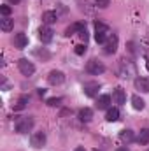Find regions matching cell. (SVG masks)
<instances>
[{"instance_id": "cell-1", "label": "cell", "mask_w": 149, "mask_h": 151, "mask_svg": "<svg viewBox=\"0 0 149 151\" xmlns=\"http://www.w3.org/2000/svg\"><path fill=\"white\" fill-rule=\"evenodd\" d=\"M111 37V30H109V27L107 25H104V23H95V40L98 42V44H104L107 39Z\"/></svg>"}, {"instance_id": "cell-2", "label": "cell", "mask_w": 149, "mask_h": 151, "mask_svg": "<svg viewBox=\"0 0 149 151\" xmlns=\"http://www.w3.org/2000/svg\"><path fill=\"white\" fill-rule=\"evenodd\" d=\"M34 118L32 116H23L16 121V132L18 134H28L32 128H34Z\"/></svg>"}, {"instance_id": "cell-3", "label": "cell", "mask_w": 149, "mask_h": 151, "mask_svg": "<svg viewBox=\"0 0 149 151\" xmlns=\"http://www.w3.org/2000/svg\"><path fill=\"white\" fill-rule=\"evenodd\" d=\"M86 70H88V74H91V76H98L105 70V67H104L102 62H98V60L93 58V60H90V62L86 63Z\"/></svg>"}, {"instance_id": "cell-4", "label": "cell", "mask_w": 149, "mask_h": 151, "mask_svg": "<svg viewBox=\"0 0 149 151\" xmlns=\"http://www.w3.org/2000/svg\"><path fill=\"white\" fill-rule=\"evenodd\" d=\"M18 69H19V72L23 76H32L35 72V65L32 62H28L27 58H19L18 60Z\"/></svg>"}, {"instance_id": "cell-5", "label": "cell", "mask_w": 149, "mask_h": 151, "mask_svg": "<svg viewBox=\"0 0 149 151\" xmlns=\"http://www.w3.org/2000/svg\"><path fill=\"white\" fill-rule=\"evenodd\" d=\"M47 81H49V84L58 86V84H62V83L65 81V74H63L62 70H51V72L47 74Z\"/></svg>"}, {"instance_id": "cell-6", "label": "cell", "mask_w": 149, "mask_h": 151, "mask_svg": "<svg viewBox=\"0 0 149 151\" xmlns=\"http://www.w3.org/2000/svg\"><path fill=\"white\" fill-rule=\"evenodd\" d=\"M46 141H47V139H46V134H44V132H35V134H32V139H30L32 146H34V148H37V150L44 148Z\"/></svg>"}, {"instance_id": "cell-7", "label": "cell", "mask_w": 149, "mask_h": 151, "mask_svg": "<svg viewBox=\"0 0 149 151\" xmlns=\"http://www.w3.org/2000/svg\"><path fill=\"white\" fill-rule=\"evenodd\" d=\"M116 49H117V35L111 34V37L104 42V51L107 55H112V53H116Z\"/></svg>"}, {"instance_id": "cell-8", "label": "cell", "mask_w": 149, "mask_h": 151, "mask_svg": "<svg viewBox=\"0 0 149 151\" xmlns=\"http://www.w3.org/2000/svg\"><path fill=\"white\" fill-rule=\"evenodd\" d=\"M84 95H88V97H95V95H98V90H100V84L97 83V81H90V83H86L84 84Z\"/></svg>"}, {"instance_id": "cell-9", "label": "cell", "mask_w": 149, "mask_h": 151, "mask_svg": "<svg viewBox=\"0 0 149 151\" xmlns=\"http://www.w3.org/2000/svg\"><path fill=\"white\" fill-rule=\"evenodd\" d=\"M112 100H114L116 104H119V106L125 104V100H126V93H125V90L117 86V88L112 91Z\"/></svg>"}, {"instance_id": "cell-10", "label": "cell", "mask_w": 149, "mask_h": 151, "mask_svg": "<svg viewBox=\"0 0 149 151\" xmlns=\"http://www.w3.org/2000/svg\"><path fill=\"white\" fill-rule=\"evenodd\" d=\"M39 39H40L42 42H51V39H53V30H51L49 27H40V28H39Z\"/></svg>"}, {"instance_id": "cell-11", "label": "cell", "mask_w": 149, "mask_h": 151, "mask_svg": "<svg viewBox=\"0 0 149 151\" xmlns=\"http://www.w3.org/2000/svg\"><path fill=\"white\" fill-rule=\"evenodd\" d=\"M12 42H14V47H18V49H25L27 44H28V37H27L25 34H16Z\"/></svg>"}, {"instance_id": "cell-12", "label": "cell", "mask_w": 149, "mask_h": 151, "mask_svg": "<svg viewBox=\"0 0 149 151\" xmlns=\"http://www.w3.org/2000/svg\"><path fill=\"white\" fill-rule=\"evenodd\" d=\"M133 84H135V88L140 90L142 93H149V79L148 77H137Z\"/></svg>"}, {"instance_id": "cell-13", "label": "cell", "mask_w": 149, "mask_h": 151, "mask_svg": "<svg viewBox=\"0 0 149 151\" xmlns=\"http://www.w3.org/2000/svg\"><path fill=\"white\" fill-rule=\"evenodd\" d=\"M56 19H58V16H56L54 11H46V12L42 14V23H44V25H51V23H54Z\"/></svg>"}, {"instance_id": "cell-14", "label": "cell", "mask_w": 149, "mask_h": 151, "mask_svg": "<svg viewBox=\"0 0 149 151\" xmlns=\"http://www.w3.org/2000/svg\"><path fill=\"white\" fill-rule=\"evenodd\" d=\"M111 100H112L111 95H100L98 100H97V107H98V109H107L109 104H111Z\"/></svg>"}, {"instance_id": "cell-15", "label": "cell", "mask_w": 149, "mask_h": 151, "mask_svg": "<svg viewBox=\"0 0 149 151\" xmlns=\"http://www.w3.org/2000/svg\"><path fill=\"white\" fill-rule=\"evenodd\" d=\"M105 119H107L109 123H114V121H117V119H119V109H117V107H111V109H107Z\"/></svg>"}, {"instance_id": "cell-16", "label": "cell", "mask_w": 149, "mask_h": 151, "mask_svg": "<svg viewBox=\"0 0 149 151\" xmlns=\"http://www.w3.org/2000/svg\"><path fill=\"white\" fill-rule=\"evenodd\" d=\"M0 28H2L4 32H11V30L14 28V19H11V18L0 19Z\"/></svg>"}, {"instance_id": "cell-17", "label": "cell", "mask_w": 149, "mask_h": 151, "mask_svg": "<svg viewBox=\"0 0 149 151\" xmlns=\"http://www.w3.org/2000/svg\"><path fill=\"white\" fill-rule=\"evenodd\" d=\"M79 118H81V121H91V118H93V111L90 109V107H82L81 111H79Z\"/></svg>"}, {"instance_id": "cell-18", "label": "cell", "mask_w": 149, "mask_h": 151, "mask_svg": "<svg viewBox=\"0 0 149 151\" xmlns=\"http://www.w3.org/2000/svg\"><path fill=\"white\" fill-rule=\"evenodd\" d=\"M132 106H133V109H137V111H142L144 107H146V102L139 97V95H133L132 97Z\"/></svg>"}, {"instance_id": "cell-19", "label": "cell", "mask_w": 149, "mask_h": 151, "mask_svg": "<svg viewBox=\"0 0 149 151\" xmlns=\"http://www.w3.org/2000/svg\"><path fill=\"white\" fill-rule=\"evenodd\" d=\"M84 28H86V27H84L82 23H74L72 27H69V28H67V32H65V35H69V37H70V35H74L75 32L79 34V32H81V30H84Z\"/></svg>"}, {"instance_id": "cell-20", "label": "cell", "mask_w": 149, "mask_h": 151, "mask_svg": "<svg viewBox=\"0 0 149 151\" xmlns=\"http://www.w3.org/2000/svg\"><path fill=\"white\" fill-rule=\"evenodd\" d=\"M137 142H139V144H148L149 142V130L148 128H142V130L139 132V135H137Z\"/></svg>"}, {"instance_id": "cell-21", "label": "cell", "mask_w": 149, "mask_h": 151, "mask_svg": "<svg viewBox=\"0 0 149 151\" xmlns=\"http://www.w3.org/2000/svg\"><path fill=\"white\" fill-rule=\"evenodd\" d=\"M119 139H121V142H132L135 137H133V132L126 128V130H123V132L119 134Z\"/></svg>"}, {"instance_id": "cell-22", "label": "cell", "mask_w": 149, "mask_h": 151, "mask_svg": "<svg viewBox=\"0 0 149 151\" xmlns=\"http://www.w3.org/2000/svg\"><path fill=\"white\" fill-rule=\"evenodd\" d=\"M27 104H28V97H19V100H18L16 106H14V111H21V109H25Z\"/></svg>"}, {"instance_id": "cell-23", "label": "cell", "mask_w": 149, "mask_h": 151, "mask_svg": "<svg viewBox=\"0 0 149 151\" xmlns=\"http://www.w3.org/2000/svg\"><path fill=\"white\" fill-rule=\"evenodd\" d=\"M60 102H62V99H60V97H56V99H49V100H47V106L54 107V106H60Z\"/></svg>"}, {"instance_id": "cell-24", "label": "cell", "mask_w": 149, "mask_h": 151, "mask_svg": "<svg viewBox=\"0 0 149 151\" xmlns=\"http://www.w3.org/2000/svg\"><path fill=\"white\" fill-rule=\"evenodd\" d=\"M95 4H97L98 7H102V9H105V7H109V4H111V0H95Z\"/></svg>"}, {"instance_id": "cell-25", "label": "cell", "mask_w": 149, "mask_h": 151, "mask_svg": "<svg viewBox=\"0 0 149 151\" xmlns=\"http://www.w3.org/2000/svg\"><path fill=\"white\" fill-rule=\"evenodd\" d=\"M0 12H2L5 18H9V14H11V7H9V5H2V7H0Z\"/></svg>"}, {"instance_id": "cell-26", "label": "cell", "mask_w": 149, "mask_h": 151, "mask_svg": "<svg viewBox=\"0 0 149 151\" xmlns=\"http://www.w3.org/2000/svg\"><path fill=\"white\" fill-rule=\"evenodd\" d=\"M86 53V46H82V44H79V46H75V55H84Z\"/></svg>"}, {"instance_id": "cell-27", "label": "cell", "mask_w": 149, "mask_h": 151, "mask_svg": "<svg viewBox=\"0 0 149 151\" xmlns=\"http://www.w3.org/2000/svg\"><path fill=\"white\" fill-rule=\"evenodd\" d=\"M79 37H81V39H84V42H86V39H88V32H86V28L79 32Z\"/></svg>"}, {"instance_id": "cell-28", "label": "cell", "mask_w": 149, "mask_h": 151, "mask_svg": "<svg viewBox=\"0 0 149 151\" xmlns=\"http://www.w3.org/2000/svg\"><path fill=\"white\" fill-rule=\"evenodd\" d=\"M7 2H9V4H19L21 0H7Z\"/></svg>"}, {"instance_id": "cell-29", "label": "cell", "mask_w": 149, "mask_h": 151, "mask_svg": "<svg viewBox=\"0 0 149 151\" xmlns=\"http://www.w3.org/2000/svg\"><path fill=\"white\" fill-rule=\"evenodd\" d=\"M116 151H128V150H126V148H117Z\"/></svg>"}, {"instance_id": "cell-30", "label": "cell", "mask_w": 149, "mask_h": 151, "mask_svg": "<svg viewBox=\"0 0 149 151\" xmlns=\"http://www.w3.org/2000/svg\"><path fill=\"white\" fill-rule=\"evenodd\" d=\"M75 151H84V148H77Z\"/></svg>"}, {"instance_id": "cell-31", "label": "cell", "mask_w": 149, "mask_h": 151, "mask_svg": "<svg viewBox=\"0 0 149 151\" xmlns=\"http://www.w3.org/2000/svg\"><path fill=\"white\" fill-rule=\"evenodd\" d=\"M146 67H148V70H149V60H148V63H146Z\"/></svg>"}, {"instance_id": "cell-32", "label": "cell", "mask_w": 149, "mask_h": 151, "mask_svg": "<svg viewBox=\"0 0 149 151\" xmlns=\"http://www.w3.org/2000/svg\"><path fill=\"white\" fill-rule=\"evenodd\" d=\"M95 151H98V150H95Z\"/></svg>"}, {"instance_id": "cell-33", "label": "cell", "mask_w": 149, "mask_h": 151, "mask_svg": "<svg viewBox=\"0 0 149 151\" xmlns=\"http://www.w3.org/2000/svg\"><path fill=\"white\" fill-rule=\"evenodd\" d=\"M148 151H149V150H148Z\"/></svg>"}]
</instances>
